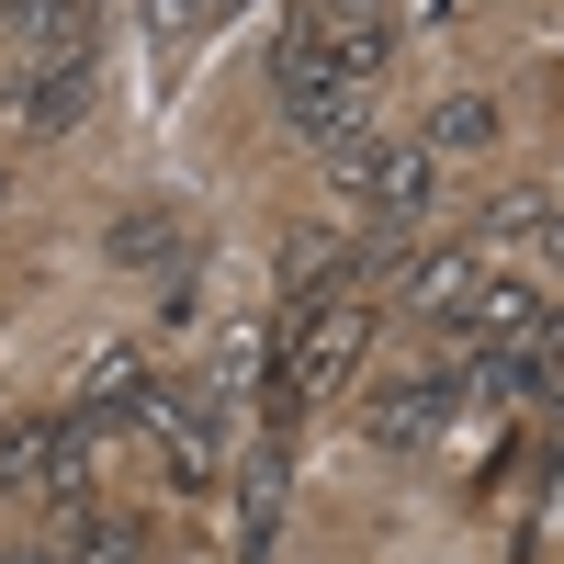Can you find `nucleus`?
<instances>
[{"label":"nucleus","mask_w":564,"mask_h":564,"mask_svg":"<svg viewBox=\"0 0 564 564\" xmlns=\"http://www.w3.org/2000/svg\"><path fill=\"white\" fill-rule=\"evenodd\" d=\"M361 350H372V305H350V294H327V305H305V316H282L271 417H305V406H327V395H350Z\"/></svg>","instance_id":"obj_1"},{"label":"nucleus","mask_w":564,"mask_h":564,"mask_svg":"<svg viewBox=\"0 0 564 564\" xmlns=\"http://www.w3.org/2000/svg\"><path fill=\"white\" fill-rule=\"evenodd\" d=\"M135 441L159 452V486L204 497L226 475V395L215 384H148V406H135Z\"/></svg>","instance_id":"obj_2"},{"label":"nucleus","mask_w":564,"mask_h":564,"mask_svg":"<svg viewBox=\"0 0 564 564\" xmlns=\"http://www.w3.org/2000/svg\"><path fill=\"white\" fill-rule=\"evenodd\" d=\"M0 486L34 497V508H79V486H90V430H79L68 406L12 417V430H0Z\"/></svg>","instance_id":"obj_3"},{"label":"nucleus","mask_w":564,"mask_h":564,"mask_svg":"<svg viewBox=\"0 0 564 564\" xmlns=\"http://www.w3.org/2000/svg\"><path fill=\"white\" fill-rule=\"evenodd\" d=\"M339 181H350V204H361V215L417 226V215H430V193H441V159L417 148V135H372V148L339 159Z\"/></svg>","instance_id":"obj_4"},{"label":"nucleus","mask_w":564,"mask_h":564,"mask_svg":"<svg viewBox=\"0 0 564 564\" xmlns=\"http://www.w3.org/2000/svg\"><path fill=\"white\" fill-rule=\"evenodd\" d=\"M452 406H463V372H384V384L361 395V430L384 452H417V441L452 430Z\"/></svg>","instance_id":"obj_5"},{"label":"nucleus","mask_w":564,"mask_h":564,"mask_svg":"<svg viewBox=\"0 0 564 564\" xmlns=\"http://www.w3.org/2000/svg\"><path fill=\"white\" fill-rule=\"evenodd\" d=\"M282 486H294V441H282V417L249 441V463H238V564H271V531H282Z\"/></svg>","instance_id":"obj_6"},{"label":"nucleus","mask_w":564,"mask_h":564,"mask_svg":"<svg viewBox=\"0 0 564 564\" xmlns=\"http://www.w3.org/2000/svg\"><path fill=\"white\" fill-rule=\"evenodd\" d=\"M79 113H90V68H34V79L0 90V124H12V135H45V148L79 135Z\"/></svg>","instance_id":"obj_7"},{"label":"nucleus","mask_w":564,"mask_h":564,"mask_svg":"<svg viewBox=\"0 0 564 564\" xmlns=\"http://www.w3.org/2000/svg\"><path fill=\"white\" fill-rule=\"evenodd\" d=\"M361 260V238H350V226H294V238H282V316H305L316 305V282H327V294H339V271Z\"/></svg>","instance_id":"obj_8"},{"label":"nucleus","mask_w":564,"mask_h":564,"mask_svg":"<svg viewBox=\"0 0 564 564\" xmlns=\"http://www.w3.org/2000/svg\"><path fill=\"white\" fill-rule=\"evenodd\" d=\"M542 316H553V294H542V282H520V271H508V282L486 271V294L463 305V327H475L486 350H531V339H542Z\"/></svg>","instance_id":"obj_9"},{"label":"nucleus","mask_w":564,"mask_h":564,"mask_svg":"<svg viewBox=\"0 0 564 564\" xmlns=\"http://www.w3.org/2000/svg\"><path fill=\"white\" fill-rule=\"evenodd\" d=\"M102 249H113L124 271H159V282H181V271H193V238H181V215H170V204H124Z\"/></svg>","instance_id":"obj_10"},{"label":"nucleus","mask_w":564,"mask_h":564,"mask_svg":"<svg viewBox=\"0 0 564 564\" xmlns=\"http://www.w3.org/2000/svg\"><path fill=\"white\" fill-rule=\"evenodd\" d=\"M475 294H486V249H430V260L406 271V305H417V316H452V327H463Z\"/></svg>","instance_id":"obj_11"},{"label":"nucleus","mask_w":564,"mask_h":564,"mask_svg":"<svg viewBox=\"0 0 564 564\" xmlns=\"http://www.w3.org/2000/svg\"><path fill=\"white\" fill-rule=\"evenodd\" d=\"M417 148H430V159H475V148H497V102H486V90H452Z\"/></svg>","instance_id":"obj_12"},{"label":"nucleus","mask_w":564,"mask_h":564,"mask_svg":"<svg viewBox=\"0 0 564 564\" xmlns=\"http://www.w3.org/2000/svg\"><path fill=\"white\" fill-rule=\"evenodd\" d=\"M68 564H148V531H135V520H79Z\"/></svg>","instance_id":"obj_13"},{"label":"nucleus","mask_w":564,"mask_h":564,"mask_svg":"<svg viewBox=\"0 0 564 564\" xmlns=\"http://www.w3.org/2000/svg\"><path fill=\"white\" fill-rule=\"evenodd\" d=\"M305 23H327V34H384L395 12H384V0H305Z\"/></svg>","instance_id":"obj_14"},{"label":"nucleus","mask_w":564,"mask_h":564,"mask_svg":"<svg viewBox=\"0 0 564 564\" xmlns=\"http://www.w3.org/2000/svg\"><path fill=\"white\" fill-rule=\"evenodd\" d=\"M204 12H215V0H148V34H193Z\"/></svg>","instance_id":"obj_15"},{"label":"nucleus","mask_w":564,"mask_h":564,"mask_svg":"<svg viewBox=\"0 0 564 564\" xmlns=\"http://www.w3.org/2000/svg\"><path fill=\"white\" fill-rule=\"evenodd\" d=\"M0 204H12V170H0Z\"/></svg>","instance_id":"obj_16"}]
</instances>
